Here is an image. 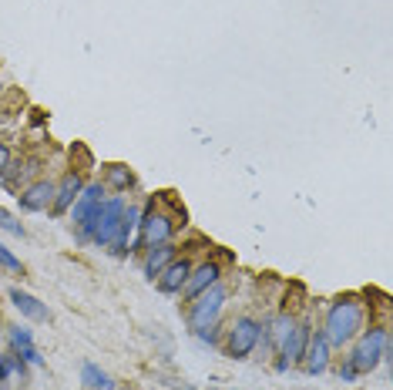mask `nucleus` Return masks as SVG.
<instances>
[{"mask_svg":"<svg viewBox=\"0 0 393 390\" xmlns=\"http://www.w3.org/2000/svg\"><path fill=\"white\" fill-rule=\"evenodd\" d=\"M105 192H108V189H105L101 182H91V185L81 189V195H77L75 205H71V222H75L77 229H84L94 215H98L101 202H105Z\"/></svg>","mask_w":393,"mask_h":390,"instance_id":"obj_7","label":"nucleus"},{"mask_svg":"<svg viewBox=\"0 0 393 390\" xmlns=\"http://www.w3.org/2000/svg\"><path fill=\"white\" fill-rule=\"evenodd\" d=\"M360 330H363V303L356 296H339L337 303L326 310V323H323V333H326L330 347L353 343Z\"/></svg>","mask_w":393,"mask_h":390,"instance_id":"obj_1","label":"nucleus"},{"mask_svg":"<svg viewBox=\"0 0 393 390\" xmlns=\"http://www.w3.org/2000/svg\"><path fill=\"white\" fill-rule=\"evenodd\" d=\"M222 306H225V290L219 283L208 286L206 292H199V296L192 299V306H188V327H192V333L202 336V333H208L212 327H219Z\"/></svg>","mask_w":393,"mask_h":390,"instance_id":"obj_4","label":"nucleus"},{"mask_svg":"<svg viewBox=\"0 0 393 390\" xmlns=\"http://www.w3.org/2000/svg\"><path fill=\"white\" fill-rule=\"evenodd\" d=\"M346 360L356 373H370L380 364H390V333H387V327H370V330L356 333V347L350 350Z\"/></svg>","mask_w":393,"mask_h":390,"instance_id":"obj_2","label":"nucleus"},{"mask_svg":"<svg viewBox=\"0 0 393 390\" xmlns=\"http://www.w3.org/2000/svg\"><path fill=\"white\" fill-rule=\"evenodd\" d=\"M54 189L57 185L51 178H38L34 185H27V189L17 195L20 209H24V212H44V209L54 202Z\"/></svg>","mask_w":393,"mask_h":390,"instance_id":"obj_12","label":"nucleus"},{"mask_svg":"<svg viewBox=\"0 0 393 390\" xmlns=\"http://www.w3.org/2000/svg\"><path fill=\"white\" fill-rule=\"evenodd\" d=\"M309 333H313V327H309V323H293L289 336H286V340L279 343V360H276V370H289V364L302 360L306 343H309Z\"/></svg>","mask_w":393,"mask_h":390,"instance_id":"obj_8","label":"nucleus"},{"mask_svg":"<svg viewBox=\"0 0 393 390\" xmlns=\"http://www.w3.org/2000/svg\"><path fill=\"white\" fill-rule=\"evenodd\" d=\"M171 259H175V246H171V242H162V246H151V249H145V266H141V270H145V279L155 283Z\"/></svg>","mask_w":393,"mask_h":390,"instance_id":"obj_16","label":"nucleus"},{"mask_svg":"<svg viewBox=\"0 0 393 390\" xmlns=\"http://www.w3.org/2000/svg\"><path fill=\"white\" fill-rule=\"evenodd\" d=\"M7 296H10V303H14V306L20 310V316H27V320H34V323H44V320H47V306L40 303L38 296H31V292L17 290V286L7 292Z\"/></svg>","mask_w":393,"mask_h":390,"instance_id":"obj_17","label":"nucleus"},{"mask_svg":"<svg viewBox=\"0 0 393 390\" xmlns=\"http://www.w3.org/2000/svg\"><path fill=\"white\" fill-rule=\"evenodd\" d=\"M259 340H262L259 320H252V316H236V320L229 323V330H225V353H229L232 360H245L249 353L259 347Z\"/></svg>","mask_w":393,"mask_h":390,"instance_id":"obj_5","label":"nucleus"},{"mask_svg":"<svg viewBox=\"0 0 393 390\" xmlns=\"http://www.w3.org/2000/svg\"><path fill=\"white\" fill-rule=\"evenodd\" d=\"M356 377H360V373L350 367V360H343V364H339V380H346V384H350V380H356Z\"/></svg>","mask_w":393,"mask_h":390,"instance_id":"obj_23","label":"nucleus"},{"mask_svg":"<svg viewBox=\"0 0 393 390\" xmlns=\"http://www.w3.org/2000/svg\"><path fill=\"white\" fill-rule=\"evenodd\" d=\"M125 205H128V198H125V195H111V198H105V202H101V209H98V215H94L84 229H77L81 242L111 246L114 233H118V222H121V215H125Z\"/></svg>","mask_w":393,"mask_h":390,"instance_id":"obj_3","label":"nucleus"},{"mask_svg":"<svg viewBox=\"0 0 393 390\" xmlns=\"http://www.w3.org/2000/svg\"><path fill=\"white\" fill-rule=\"evenodd\" d=\"M219 276H222V266L219 263H199V266H192V273H188L185 286H182V296L185 299H195L199 292H206L208 286H215L219 283Z\"/></svg>","mask_w":393,"mask_h":390,"instance_id":"obj_11","label":"nucleus"},{"mask_svg":"<svg viewBox=\"0 0 393 390\" xmlns=\"http://www.w3.org/2000/svg\"><path fill=\"white\" fill-rule=\"evenodd\" d=\"M171 233H175V222L171 215L155 212V205L141 212V222H138V239L131 242V253L138 249H151V246H162V242H171Z\"/></svg>","mask_w":393,"mask_h":390,"instance_id":"obj_6","label":"nucleus"},{"mask_svg":"<svg viewBox=\"0 0 393 390\" xmlns=\"http://www.w3.org/2000/svg\"><path fill=\"white\" fill-rule=\"evenodd\" d=\"M330 340H326V333L323 330H313L309 333V343H306V353H302V367L309 377H319V373H326L330 367Z\"/></svg>","mask_w":393,"mask_h":390,"instance_id":"obj_9","label":"nucleus"},{"mask_svg":"<svg viewBox=\"0 0 393 390\" xmlns=\"http://www.w3.org/2000/svg\"><path fill=\"white\" fill-rule=\"evenodd\" d=\"M105 189H111V192H128V185H131V172H128V165H108V172H105V182H101Z\"/></svg>","mask_w":393,"mask_h":390,"instance_id":"obj_19","label":"nucleus"},{"mask_svg":"<svg viewBox=\"0 0 393 390\" xmlns=\"http://www.w3.org/2000/svg\"><path fill=\"white\" fill-rule=\"evenodd\" d=\"M81 384H84L88 390H114V380L101 370L98 364H91V360L81 367Z\"/></svg>","mask_w":393,"mask_h":390,"instance_id":"obj_18","label":"nucleus"},{"mask_svg":"<svg viewBox=\"0 0 393 390\" xmlns=\"http://www.w3.org/2000/svg\"><path fill=\"white\" fill-rule=\"evenodd\" d=\"M10 347H14V357H20L24 364H34V367L44 364V357L34 347V336H31L27 327H10Z\"/></svg>","mask_w":393,"mask_h":390,"instance_id":"obj_15","label":"nucleus"},{"mask_svg":"<svg viewBox=\"0 0 393 390\" xmlns=\"http://www.w3.org/2000/svg\"><path fill=\"white\" fill-rule=\"evenodd\" d=\"M0 266H3V270H10V273H24V266H20V259L14 253H10V249H7V246H3V242H0Z\"/></svg>","mask_w":393,"mask_h":390,"instance_id":"obj_20","label":"nucleus"},{"mask_svg":"<svg viewBox=\"0 0 393 390\" xmlns=\"http://www.w3.org/2000/svg\"><path fill=\"white\" fill-rule=\"evenodd\" d=\"M138 222H141V209L138 205H125V215H121V222H118V233H114L111 239V256H128L131 253V242H134V233H138Z\"/></svg>","mask_w":393,"mask_h":390,"instance_id":"obj_10","label":"nucleus"},{"mask_svg":"<svg viewBox=\"0 0 393 390\" xmlns=\"http://www.w3.org/2000/svg\"><path fill=\"white\" fill-rule=\"evenodd\" d=\"M81 189H84V178H81V172H68V176L57 182L54 189V202H51V209H54V215H64L71 205H75V198L81 195Z\"/></svg>","mask_w":393,"mask_h":390,"instance_id":"obj_13","label":"nucleus"},{"mask_svg":"<svg viewBox=\"0 0 393 390\" xmlns=\"http://www.w3.org/2000/svg\"><path fill=\"white\" fill-rule=\"evenodd\" d=\"M7 172H10V145L0 141V178H7Z\"/></svg>","mask_w":393,"mask_h":390,"instance_id":"obj_22","label":"nucleus"},{"mask_svg":"<svg viewBox=\"0 0 393 390\" xmlns=\"http://www.w3.org/2000/svg\"><path fill=\"white\" fill-rule=\"evenodd\" d=\"M188 273H192V259H171L169 266L162 270V276H158V290L162 292H169V296H175V292H182V286H185V279H188Z\"/></svg>","mask_w":393,"mask_h":390,"instance_id":"obj_14","label":"nucleus"},{"mask_svg":"<svg viewBox=\"0 0 393 390\" xmlns=\"http://www.w3.org/2000/svg\"><path fill=\"white\" fill-rule=\"evenodd\" d=\"M0 229H7L10 235H20V239H24V226H20L10 212H3V209H0Z\"/></svg>","mask_w":393,"mask_h":390,"instance_id":"obj_21","label":"nucleus"}]
</instances>
